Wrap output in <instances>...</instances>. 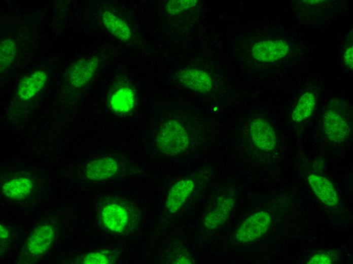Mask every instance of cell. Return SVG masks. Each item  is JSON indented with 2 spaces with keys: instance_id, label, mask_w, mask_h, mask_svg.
Listing matches in <instances>:
<instances>
[{
  "instance_id": "2e32d148",
  "label": "cell",
  "mask_w": 353,
  "mask_h": 264,
  "mask_svg": "<svg viewBox=\"0 0 353 264\" xmlns=\"http://www.w3.org/2000/svg\"><path fill=\"white\" fill-rule=\"evenodd\" d=\"M233 204L234 201L232 198L224 196L219 197L215 208L205 217V226L213 229L222 225L227 219Z\"/></svg>"
},
{
  "instance_id": "8fae6325",
  "label": "cell",
  "mask_w": 353,
  "mask_h": 264,
  "mask_svg": "<svg viewBox=\"0 0 353 264\" xmlns=\"http://www.w3.org/2000/svg\"><path fill=\"white\" fill-rule=\"evenodd\" d=\"M118 168V164L115 159L105 156L88 163L86 167L85 174L89 180H101L113 176Z\"/></svg>"
},
{
  "instance_id": "30bf717a",
  "label": "cell",
  "mask_w": 353,
  "mask_h": 264,
  "mask_svg": "<svg viewBox=\"0 0 353 264\" xmlns=\"http://www.w3.org/2000/svg\"><path fill=\"white\" fill-rule=\"evenodd\" d=\"M324 128L332 141L341 142L348 136L349 127L342 116L334 110H328L324 116Z\"/></svg>"
},
{
  "instance_id": "3957f363",
  "label": "cell",
  "mask_w": 353,
  "mask_h": 264,
  "mask_svg": "<svg viewBox=\"0 0 353 264\" xmlns=\"http://www.w3.org/2000/svg\"><path fill=\"white\" fill-rule=\"evenodd\" d=\"M108 100L110 108L113 112L119 115H127L136 107V91L130 83H119L113 89Z\"/></svg>"
},
{
  "instance_id": "9c48e42d",
  "label": "cell",
  "mask_w": 353,
  "mask_h": 264,
  "mask_svg": "<svg viewBox=\"0 0 353 264\" xmlns=\"http://www.w3.org/2000/svg\"><path fill=\"white\" fill-rule=\"evenodd\" d=\"M55 238L54 227L49 224L37 227L28 237L26 247L28 253L39 256L45 253L50 247Z\"/></svg>"
},
{
  "instance_id": "d6986e66",
  "label": "cell",
  "mask_w": 353,
  "mask_h": 264,
  "mask_svg": "<svg viewBox=\"0 0 353 264\" xmlns=\"http://www.w3.org/2000/svg\"><path fill=\"white\" fill-rule=\"evenodd\" d=\"M17 54V47L14 40L7 39L1 41L0 69L1 74L12 65Z\"/></svg>"
},
{
  "instance_id": "603a6c76",
  "label": "cell",
  "mask_w": 353,
  "mask_h": 264,
  "mask_svg": "<svg viewBox=\"0 0 353 264\" xmlns=\"http://www.w3.org/2000/svg\"><path fill=\"white\" fill-rule=\"evenodd\" d=\"M345 64L350 69H352V47L348 48L345 52L344 55Z\"/></svg>"
},
{
  "instance_id": "7c38bea8",
  "label": "cell",
  "mask_w": 353,
  "mask_h": 264,
  "mask_svg": "<svg viewBox=\"0 0 353 264\" xmlns=\"http://www.w3.org/2000/svg\"><path fill=\"white\" fill-rule=\"evenodd\" d=\"M195 184L189 179L181 180L170 188L167 197L165 206L171 213L178 211L190 196Z\"/></svg>"
},
{
  "instance_id": "52a82bcc",
  "label": "cell",
  "mask_w": 353,
  "mask_h": 264,
  "mask_svg": "<svg viewBox=\"0 0 353 264\" xmlns=\"http://www.w3.org/2000/svg\"><path fill=\"white\" fill-rule=\"evenodd\" d=\"M250 133L253 143L260 149L270 151L275 147V132L266 121L261 118L253 120L250 125Z\"/></svg>"
},
{
  "instance_id": "8992f818",
  "label": "cell",
  "mask_w": 353,
  "mask_h": 264,
  "mask_svg": "<svg viewBox=\"0 0 353 264\" xmlns=\"http://www.w3.org/2000/svg\"><path fill=\"white\" fill-rule=\"evenodd\" d=\"M289 46L282 40H266L255 44L252 55L262 62H273L284 57L288 53Z\"/></svg>"
},
{
  "instance_id": "5b68a950",
  "label": "cell",
  "mask_w": 353,
  "mask_h": 264,
  "mask_svg": "<svg viewBox=\"0 0 353 264\" xmlns=\"http://www.w3.org/2000/svg\"><path fill=\"white\" fill-rule=\"evenodd\" d=\"M99 62L97 57L92 56L79 59L74 63L67 72L70 85L75 88H81L87 85L95 74Z\"/></svg>"
},
{
  "instance_id": "e0dca14e",
  "label": "cell",
  "mask_w": 353,
  "mask_h": 264,
  "mask_svg": "<svg viewBox=\"0 0 353 264\" xmlns=\"http://www.w3.org/2000/svg\"><path fill=\"white\" fill-rule=\"evenodd\" d=\"M33 187L32 181L25 177H18L5 182L3 192L5 196L12 200H20L30 193Z\"/></svg>"
},
{
  "instance_id": "7402d4cb",
  "label": "cell",
  "mask_w": 353,
  "mask_h": 264,
  "mask_svg": "<svg viewBox=\"0 0 353 264\" xmlns=\"http://www.w3.org/2000/svg\"><path fill=\"white\" fill-rule=\"evenodd\" d=\"M332 262L331 257L325 254H319L314 255L307 263L328 264Z\"/></svg>"
},
{
  "instance_id": "7a4b0ae2",
  "label": "cell",
  "mask_w": 353,
  "mask_h": 264,
  "mask_svg": "<svg viewBox=\"0 0 353 264\" xmlns=\"http://www.w3.org/2000/svg\"><path fill=\"white\" fill-rule=\"evenodd\" d=\"M132 208L125 202L106 205L101 211V216L105 227L116 233H125L133 225Z\"/></svg>"
},
{
  "instance_id": "cb8c5ba5",
  "label": "cell",
  "mask_w": 353,
  "mask_h": 264,
  "mask_svg": "<svg viewBox=\"0 0 353 264\" xmlns=\"http://www.w3.org/2000/svg\"><path fill=\"white\" fill-rule=\"evenodd\" d=\"M1 241H4L6 240L9 237V230L8 228L3 225H1Z\"/></svg>"
},
{
  "instance_id": "277c9868",
  "label": "cell",
  "mask_w": 353,
  "mask_h": 264,
  "mask_svg": "<svg viewBox=\"0 0 353 264\" xmlns=\"http://www.w3.org/2000/svg\"><path fill=\"white\" fill-rule=\"evenodd\" d=\"M271 221V217L266 211H260L252 215L237 230V240L242 243L254 241L262 236L268 230Z\"/></svg>"
},
{
  "instance_id": "9a60e30c",
  "label": "cell",
  "mask_w": 353,
  "mask_h": 264,
  "mask_svg": "<svg viewBox=\"0 0 353 264\" xmlns=\"http://www.w3.org/2000/svg\"><path fill=\"white\" fill-rule=\"evenodd\" d=\"M101 19L106 29L117 39L127 42L131 38V30L128 24L122 18L110 11H105Z\"/></svg>"
},
{
  "instance_id": "5bb4252c",
  "label": "cell",
  "mask_w": 353,
  "mask_h": 264,
  "mask_svg": "<svg viewBox=\"0 0 353 264\" xmlns=\"http://www.w3.org/2000/svg\"><path fill=\"white\" fill-rule=\"evenodd\" d=\"M47 75L42 71L38 70L23 78L19 82L17 95L24 101L28 100L41 91L46 83Z\"/></svg>"
},
{
  "instance_id": "ba28073f",
  "label": "cell",
  "mask_w": 353,
  "mask_h": 264,
  "mask_svg": "<svg viewBox=\"0 0 353 264\" xmlns=\"http://www.w3.org/2000/svg\"><path fill=\"white\" fill-rule=\"evenodd\" d=\"M180 83L185 87L201 93H206L212 88L210 76L205 72L196 69H185L178 74Z\"/></svg>"
},
{
  "instance_id": "4fadbf2b",
  "label": "cell",
  "mask_w": 353,
  "mask_h": 264,
  "mask_svg": "<svg viewBox=\"0 0 353 264\" xmlns=\"http://www.w3.org/2000/svg\"><path fill=\"white\" fill-rule=\"evenodd\" d=\"M308 180L317 197L329 206L336 205L339 201L336 191L332 183L323 176L311 174Z\"/></svg>"
},
{
  "instance_id": "6da1fadb",
  "label": "cell",
  "mask_w": 353,
  "mask_h": 264,
  "mask_svg": "<svg viewBox=\"0 0 353 264\" xmlns=\"http://www.w3.org/2000/svg\"><path fill=\"white\" fill-rule=\"evenodd\" d=\"M148 140L159 153L176 156L187 151L190 136L185 124L178 118L155 119L150 124Z\"/></svg>"
},
{
  "instance_id": "ffe728a7",
  "label": "cell",
  "mask_w": 353,
  "mask_h": 264,
  "mask_svg": "<svg viewBox=\"0 0 353 264\" xmlns=\"http://www.w3.org/2000/svg\"><path fill=\"white\" fill-rule=\"evenodd\" d=\"M197 3V0L169 1L165 5V10L169 14L174 15L193 7Z\"/></svg>"
},
{
  "instance_id": "ac0fdd59",
  "label": "cell",
  "mask_w": 353,
  "mask_h": 264,
  "mask_svg": "<svg viewBox=\"0 0 353 264\" xmlns=\"http://www.w3.org/2000/svg\"><path fill=\"white\" fill-rule=\"evenodd\" d=\"M315 105L313 94L310 92L303 94L299 98L292 113L295 121H301L309 117L312 113Z\"/></svg>"
},
{
  "instance_id": "44dd1931",
  "label": "cell",
  "mask_w": 353,
  "mask_h": 264,
  "mask_svg": "<svg viewBox=\"0 0 353 264\" xmlns=\"http://www.w3.org/2000/svg\"><path fill=\"white\" fill-rule=\"evenodd\" d=\"M110 258L100 252H92L87 254L83 260V263L105 264L110 263Z\"/></svg>"
}]
</instances>
